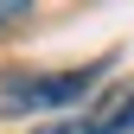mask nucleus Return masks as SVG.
I'll list each match as a JSON object with an SVG mask.
<instances>
[{
  "label": "nucleus",
  "mask_w": 134,
  "mask_h": 134,
  "mask_svg": "<svg viewBox=\"0 0 134 134\" xmlns=\"http://www.w3.org/2000/svg\"><path fill=\"white\" fill-rule=\"evenodd\" d=\"M115 70V58L77 64V70H32V77H7L0 83V109L7 115H32V109H70Z\"/></svg>",
  "instance_id": "obj_1"
},
{
  "label": "nucleus",
  "mask_w": 134,
  "mask_h": 134,
  "mask_svg": "<svg viewBox=\"0 0 134 134\" xmlns=\"http://www.w3.org/2000/svg\"><path fill=\"white\" fill-rule=\"evenodd\" d=\"M83 128L90 134H134V96H121L109 115H83Z\"/></svg>",
  "instance_id": "obj_2"
},
{
  "label": "nucleus",
  "mask_w": 134,
  "mask_h": 134,
  "mask_svg": "<svg viewBox=\"0 0 134 134\" xmlns=\"http://www.w3.org/2000/svg\"><path fill=\"white\" fill-rule=\"evenodd\" d=\"M26 13H32L26 0H13V7H0V26H13V19H26Z\"/></svg>",
  "instance_id": "obj_3"
}]
</instances>
